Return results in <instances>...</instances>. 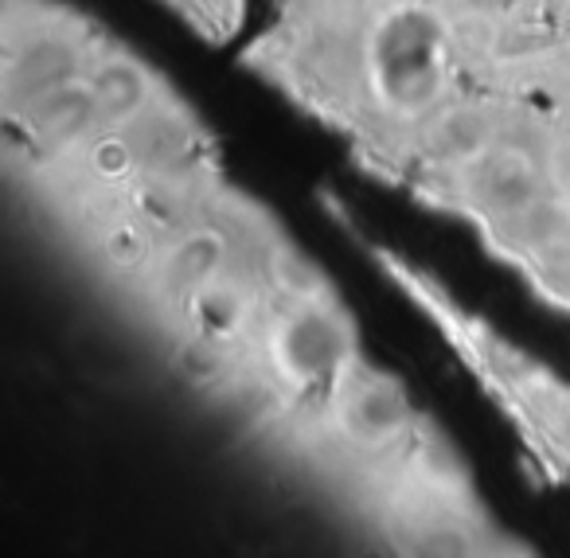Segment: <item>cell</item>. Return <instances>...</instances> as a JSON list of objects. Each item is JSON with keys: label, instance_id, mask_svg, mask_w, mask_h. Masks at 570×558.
<instances>
[{"label": "cell", "instance_id": "6da1fadb", "mask_svg": "<svg viewBox=\"0 0 570 558\" xmlns=\"http://www.w3.org/2000/svg\"><path fill=\"white\" fill-rule=\"evenodd\" d=\"M442 20L422 4L387 12L372 36V82L399 110H419L442 90Z\"/></svg>", "mask_w": 570, "mask_h": 558}, {"label": "cell", "instance_id": "7a4b0ae2", "mask_svg": "<svg viewBox=\"0 0 570 558\" xmlns=\"http://www.w3.org/2000/svg\"><path fill=\"white\" fill-rule=\"evenodd\" d=\"M90 90H95L98 114L106 118H121V114H134L137 106L145 102V79L134 63L126 59H106L102 67L90 79Z\"/></svg>", "mask_w": 570, "mask_h": 558}]
</instances>
